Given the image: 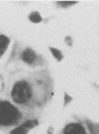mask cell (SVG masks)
<instances>
[{
	"label": "cell",
	"instance_id": "obj_3",
	"mask_svg": "<svg viewBox=\"0 0 99 134\" xmlns=\"http://www.w3.org/2000/svg\"><path fill=\"white\" fill-rule=\"evenodd\" d=\"M37 124L38 121L36 120H27L11 130L9 134H28Z\"/></svg>",
	"mask_w": 99,
	"mask_h": 134
},
{
	"label": "cell",
	"instance_id": "obj_8",
	"mask_svg": "<svg viewBox=\"0 0 99 134\" xmlns=\"http://www.w3.org/2000/svg\"><path fill=\"white\" fill-rule=\"evenodd\" d=\"M51 51L52 53H53L54 56H55V57H56L58 60H60L61 59H62V54L59 51L56 49H53V48L51 49Z\"/></svg>",
	"mask_w": 99,
	"mask_h": 134
},
{
	"label": "cell",
	"instance_id": "obj_4",
	"mask_svg": "<svg viewBox=\"0 0 99 134\" xmlns=\"http://www.w3.org/2000/svg\"><path fill=\"white\" fill-rule=\"evenodd\" d=\"M63 134H86L85 129L78 123H70L65 126Z\"/></svg>",
	"mask_w": 99,
	"mask_h": 134
},
{
	"label": "cell",
	"instance_id": "obj_2",
	"mask_svg": "<svg viewBox=\"0 0 99 134\" xmlns=\"http://www.w3.org/2000/svg\"><path fill=\"white\" fill-rule=\"evenodd\" d=\"M30 86L25 80L18 81L15 84L11 91V96L14 102L18 105H25L32 96Z\"/></svg>",
	"mask_w": 99,
	"mask_h": 134
},
{
	"label": "cell",
	"instance_id": "obj_5",
	"mask_svg": "<svg viewBox=\"0 0 99 134\" xmlns=\"http://www.w3.org/2000/svg\"><path fill=\"white\" fill-rule=\"evenodd\" d=\"M36 56L35 52L31 49H25L23 52H22L21 57L22 60L25 63H28L29 64H32L35 60Z\"/></svg>",
	"mask_w": 99,
	"mask_h": 134
},
{
	"label": "cell",
	"instance_id": "obj_9",
	"mask_svg": "<svg viewBox=\"0 0 99 134\" xmlns=\"http://www.w3.org/2000/svg\"><path fill=\"white\" fill-rule=\"evenodd\" d=\"M4 87V82L2 76L0 74V93L2 92Z\"/></svg>",
	"mask_w": 99,
	"mask_h": 134
},
{
	"label": "cell",
	"instance_id": "obj_7",
	"mask_svg": "<svg viewBox=\"0 0 99 134\" xmlns=\"http://www.w3.org/2000/svg\"><path fill=\"white\" fill-rule=\"evenodd\" d=\"M29 18L31 21L33 22H39L41 21V18L39 14L37 12H33L29 16Z\"/></svg>",
	"mask_w": 99,
	"mask_h": 134
},
{
	"label": "cell",
	"instance_id": "obj_6",
	"mask_svg": "<svg viewBox=\"0 0 99 134\" xmlns=\"http://www.w3.org/2000/svg\"><path fill=\"white\" fill-rule=\"evenodd\" d=\"M9 43L10 40L8 37L4 35H0V58L5 52Z\"/></svg>",
	"mask_w": 99,
	"mask_h": 134
},
{
	"label": "cell",
	"instance_id": "obj_1",
	"mask_svg": "<svg viewBox=\"0 0 99 134\" xmlns=\"http://www.w3.org/2000/svg\"><path fill=\"white\" fill-rule=\"evenodd\" d=\"M21 116L16 106L8 100H0V126L7 127L16 124Z\"/></svg>",
	"mask_w": 99,
	"mask_h": 134
}]
</instances>
